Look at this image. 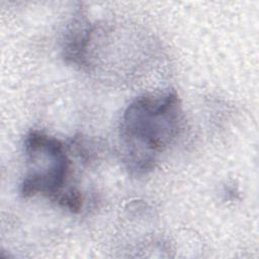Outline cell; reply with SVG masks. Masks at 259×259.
<instances>
[{
    "instance_id": "1",
    "label": "cell",
    "mask_w": 259,
    "mask_h": 259,
    "mask_svg": "<svg viewBox=\"0 0 259 259\" xmlns=\"http://www.w3.org/2000/svg\"><path fill=\"white\" fill-rule=\"evenodd\" d=\"M183 122L180 98L173 89L137 96L119 124L121 159L136 176L146 175L178 138Z\"/></svg>"
},
{
    "instance_id": "2",
    "label": "cell",
    "mask_w": 259,
    "mask_h": 259,
    "mask_svg": "<svg viewBox=\"0 0 259 259\" xmlns=\"http://www.w3.org/2000/svg\"><path fill=\"white\" fill-rule=\"evenodd\" d=\"M24 153L27 171L20 194H40L73 212L80 211L83 198L78 188L69 185L72 167L65 145L46 133L31 130L24 139Z\"/></svg>"
},
{
    "instance_id": "3",
    "label": "cell",
    "mask_w": 259,
    "mask_h": 259,
    "mask_svg": "<svg viewBox=\"0 0 259 259\" xmlns=\"http://www.w3.org/2000/svg\"><path fill=\"white\" fill-rule=\"evenodd\" d=\"M94 26L81 7L76 9L70 19L63 37L62 56L64 61L79 68L88 67V50Z\"/></svg>"
}]
</instances>
